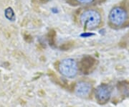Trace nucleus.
<instances>
[{
	"mask_svg": "<svg viewBox=\"0 0 129 107\" xmlns=\"http://www.w3.org/2000/svg\"><path fill=\"white\" fill-rule=\"evenodd\" d=\"M92 89L91 85L85 81H81L76 84L75 87V93L80 97H87Z\"/></svg>",
	"mask_w": 129,
	"mask_h": 107,
	"instance_id": "nucleus-6",
	"label": "nucleus"
},
{
	"mask_svg": "<svg viewBox=\"0 0 129 107\" xmlns=\"http://www.w3.org/2000/svg\"><path fill=\"white\" fill-rule=\"evenodd\" d=\"M66 2L72 6H76L78 5V2L76 0H66Z\"/></svg>",
	"mask_w": 129,
	"mask_h": 107,
	"instance_id": "nucleus-12",
	"label": "nucleus"
},
{
	"mask_svg": "<svg viewBox=\"0 0 129 107\" xmlns=\"http://www.w3.org/2000/svg\"><path fill=\"white\" fill-rule=\"evenodd\" d=\"M118 89L122 95L129 98V81H121L118 83Z\"/></svg>",
	"mask_w": 129,
	"mask_h": 107,
	"instance_id": "nucleus-7",
	"label": "nucleus"
},
{
	"mask_svg": "<svg viewBox=\"0 0 129 107\" xmlns=\"http://www.w3.org/2000/svg\"><path fill=\"white\" fill-rule=\"evenodd\" d=\"M45 1H49V0H45Z\"/></svg>",
	"mask_w": 129,
	"mask_h": 107,
	"instance_id": "nucleus-14",
	"label": "nucleus"
},
{
	"mask_svg": "<svg viewBox=\"0 0 129 107\" xmlns=\"http://www.w3.org/2000/svg\"><path fill=\"white\" fill-rule=\"evenodd\" d=\"M108 18L111 26L120 28L125 25L129 17L126 10L124 8L121 7H115L111 9Z\"/></svg>",
	"mask_w": 129,
	"mask_h": 107,
	"instance_id": "nucleus-2",
	"label": "nucleus"
},
{
	"mask_svg": "<svg viewBox=\"0 0 129 107\" xmlns=\"http://www.w3.org/2000/svg\"><path fill=\"white\" fill-rule=\"evenodd\" d=\"M80 21L86 29L93 30L100 25L101 22V16L96 10L88 9L81 14Z\"/></svg>",
	"mask_w": 129,
	"mask_h": 107,
	"instance_id": "nucleus-1",
	"label": "nucleus"
},
{
	"mask_svg": "<svg viewBox=\"0 0 129 107\" xmlns=\"http://www.w3.org/2000/svg\"><path fill=\"white\" fill-rule=\"evenodd\" d=\"M5 16H6L7 18L9 19V20H11V21H14V19H15L14 11H13V9H12V8H10V7L7 8L5 10Z\"/></svg>",
	"mask_w": 129,
	"mask_h": 107,
	"instance_id": "nucleus-9",
	"label": "nucleus"
},
{
	"mask_svg": "<svg viewBox=\"0 0 129 107\" xmlns=\"http://www.w3.org/2000/svg\"><path fill=\"white\" fill-rule=\"evenodd\" d=\"M73 45L74 42H73V41H70V42L64 43L62 45H61V46H60V49L62 50H68L70 49Z\"/></svg>",
	"mask_w": 129,
	"mask_h": 107,
	"instance_id": "nucleus-10",
	"label": "nucleus"
},
{
	"mask_svg": "<svg viewBox=\"0 0 129 107\" xmlns=\"http://www.w3.org/2000/svg\"><path fill=\"white\" fill-rule=\"evenodd\" d=\"M96 60L91 56H85L80 63V70L85 74L90 73L96 65Z\"/></svg>",
	"mask_w": 129,
	"mask_h": 107,
	"instance_id": "nucleus-5",
	"label": "nucleus"
},
{
	"mask_svg": "<svg viewBox=\"0 0 129 107\" xmlns=\"http://www.w3.org/2000/svg\"><path fill=\"white\" fill-rule=\"evenodd\" d=\"M60 72L67 78L75 77L78 70V67L76 61L72 58H67L61 61L59 64Z\"/></svg>",
	"mask_w": 129,
	"mask_h": 107,
	"instance_id": "nucleus-3",
	"label": "nucleus"
},
{
	"mask_svg": "<svg viewBox=\"0 0 129 107\" xmlns=\"http://www.w3.org/2000/svg\"><path fill=\"white\" fill-rule=\"evenodd\" d=\"M48 41L51 46H54L55 44V37H56V32L54 30H50V32L48 33Z\"/></svg>",
	"mask_w": 129,
	"mask_h": 107,
	"instance_id": "nucleus-8",
	"label": "nucleus"
},
{
	"mask_svg": "<svg viewBox=\"0 0 129 107\" xmlns=\"http://www.w3.org/2000/svg\"><path fill=\"white\" fill-rule=\"evenodd\" d=\"M91 35H93L92 34H91V33H83V34H82L81 35V36L82 37H88V36H91Z\"/></svg>",
	"mask_w": 129,
	"mask_h": 107,
	"instance_id": "nucleus-13",
	"label": "nucleus"
},
{
	"mask_svg": "<svg viewBox=\"0 0 129 107\" xmlns=\"http://www.w3.org/2000/svg\"><path fill=\"white\" fill-rule=\"evenodd\" d=\"M111 96V88L107 84H101L95 91V98L101 104L106 103L109 101Z\"/></svg>",
	"mask_w": 129,
	"mask_h": 107,
	"instance_id": "nucleus-4",
	"label": "nucleus"
},
{
	"mask_svg": "<svg viewBox=\"0 0 129 107\" xmlns=\"http://www.w3.org/2000/svg\"><path fill=\"white\" fill-rule=\"evenodd\" d=\"M78 3L82 4V5H88L93 2L95 0H76Z\"/></svg>",
	"mask_w": 129,
	"mask_h": 107,
	"instance_id": "nucleus-11",
	"label": "nucleus"
}]
</instances>
